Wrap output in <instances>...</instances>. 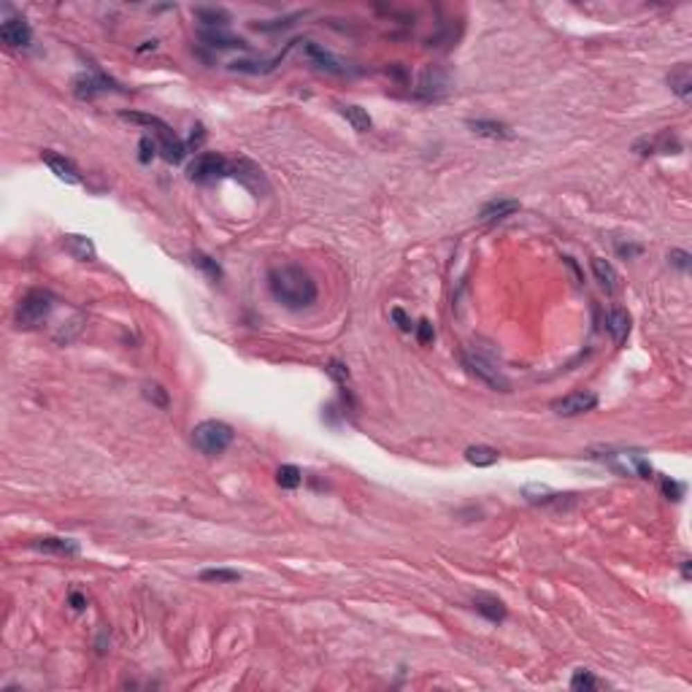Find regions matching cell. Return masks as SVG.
Returning <instances> with one entry per match:
<instances>
[{"label":"cell","instance_id":"6da1fadb","mask_svg":"<svg viewBox=\"0 0 692 692\" xmlns=\"http://www.w3.org/2000/svg\"><path fill=\"white\" fill-rule=\"evenodd\" d=\"M271 295L287 308H308L317 301V281L301 265H278L268 274Z\"/></svg>","mask_w":692,"mask_h":692},{"label":"cell","instance_id":"7a4b0ae2","mask_svg":"<svg viewBox=\"0 0 692 692\" xmlns=\"http://www.w3.org/2000/svg\"><path fill=\"white\" fill-rule=\"evenodd\" d=\"M122 119L136 122V125H143V127H152L154 136H157V141H160V152H163V157H166L168 163H181V160H184L187 146L179 141V136L168 127L160 116H154V114H139V111H122Z\"/></svg>","mask_w":692,"mask_h":692},{"label":"cell","instance_id":"3957f363","mask_svg":"<svg viewBox=\"0 0 692 692\" xmlns=\"http://www.w3.org/2000/svg\"><path fill=\"white\" fill-rule=\"evenodd\" d=\"M236 438L233 427L227 422H220V419H206L200 425H195L193 430V443L203 452V454H222L230 443Z\"/></svg>","mask_w":692,"mask_h":692},{"label":"cell","instance_id":"277c9868","mask_svg":"<svg viewBox=\"0 0 692 692\" xmlns=\"http://www.w3.org/2000/svg\"><path fill=\"white\" fill-rule=\"evenodd\" d=\"M55 308V298L46 290H30L28 295L19 301L17 308V325L19 328H35L41 325Z\"/></svg>","mask_w":692,"mask_h":692},{"label":"cell","instance_id":"5b68a950","mask_svg":"<svg viewBox=\"0 0 692 692\" xmlns=\"http://www.w3.org/2000/svg\"><path fill=\"white\" fill-rule=\"evenodd\" d=\"M230 173V166H227V160L222 157V154H214V152H203V154H197L190 168H187V176L197 181V184H209V181H217L222 176H227Z\"/></svg>","mask_w":692,"mask_h":692},{"label":"cell","instance_id":"8992f818","mask_svg":"<svg viewBox=\"0 0 692 692\" xmlns=\"http://www.w3.org/2000/svg\"><path fill=\"white\" fill-rule=\"evenodd\" d=\"M595 406H598V395L589 392V389H579V392H571V395L554 400L552 411L560 416H579V414L592 411Z\"/></svg>","mask_w":692,"mask_h":692},{"label":"cell","instance_id":"52a82bcc","mask_svg":"<svg viewBox=\"0 0 692 692\" xmlns=\"http://www.w3.org/2000/svg\"><path fill=\"white\" fill-rule=\"evenodd\" d=\"M463 362H465V368L471 371L473 376H479L484 384H490V387H495V389H508V382L500 376V371L493 365V362H487L484 357H479V355H465L463 357Z\"/></svg>","mask_w":692,"mask_h":692},{"label":"cell","instance_id":"ba28073f","mask_svg":"<svg viewBox=\"0 0 692 692\" xmlns=\"http://www.w3.org/2000/svg\"><path fill=\"white\" fill-rule=\"evenodd\" d=\"M0 38H3L6 46L19 49V46H30L33 30H30V25L22 19V17H11V19H6V22L0 25Z\"/></svg>","mask_w":692,"mask_h":692},{"label":"cell","instance_id":"9c48e42d","mask_svg":"<svg viewBox=\"0 0 692 692\" xmlns=\"http://www.w3.org/2000/svg\"><path fill=\"white\" fill-rule=\"evenodd\" d=\"M44 163L49 166V170L55 173L60 181H65V184H82V173L76 170V166L71 163V160H65L62 154H55V152H44Z\"/></svg>","mask_w":692,"mask_h":692},{"label":"cell","instance_id":"30bf717a","mask_svg":"<svg viewBox=\"0 0 692 692\" xmlns=\"http://www.w3.org/2000/svg\"><path fill=\"white\" fill-rule=\"evenodd\" d=\"M114 84L109 79H103V76H92V73H82V76H76L73 79V95L76 98H82V100H92L95 95H100V92H106L111 89Z\"/></svg>","mask_w":692,"mask_h":692},{"label":"cell","instance_id":"8fae6325","mask_svg":"<svg viewBox=\"0 0 692 692\" xmlns=\"http://www.w3.org/2000/svg\"><path fill=\"white\" fill-rule=\"evenodd\" d=\"M446 87H449L446 73L438 71V68H427V71L422 73V79H419L416 95H419V98H441L443 92H446Z\"/></svg>","mask_w":692,"mask_h":692},{"label":"cell","instance_id":"7c38bea8","mask_svg":"<svg viewBox=\"0 0 692 692\" xmlns=\"http://www.w3.org/2000/svg\"><path fill=\"white\" fill-rule=\"evenodd\" d=\"M520 211V200H511V197H500V200H490L481 211H479V220L481 222H500L511 214Z\"/></svg>","mask_w":692,"mask_h":692},{"label":"cell","instance_id":"4fadbf2b","mask_svg":"<svg viewBox=\"0 0 692 692\" xmlns=\"http://www.w3.org/2000/svg\"><path fill=\"white\" fill-rule=\"evenodd\" d=\"M606 330L611 332L614 344L622 346L628 341V335H630V314L625 308H611L609 319H606Z\"/></svg>","mask_w":692,"mask_h":692},{"label":"cell","instance_id":"5bb4252c","mask_svg":"<svg viewBox=\"0 0 692 692\" xmlns=\"http://www.w3.org/2000/svg\"><path fill=\"white\" fill-rule=\"evenodd\" d=\"M668 84H671V89L679 95V98H690L692 92V68L687 62H682V65H676L671 73H668Z\"/></svg>","mask_w":692,"mask_h":692},{"label":"cell","instance_id":"9a60e30c","mask_svg":"<svg viewBox=\"0 0 692 692\" xmlns=\"http://www.w3.org/2000/svg\"><path fill=\"white\" fill-rule=\"evenodd\" d=\"M35 549L62 554V557H76V554H79V544L71 541V538H55V535H49V538H38V541H35Z\"/></svg>","mask_w":692,"mask_h":692},{"label":"cell","instance_id":"2e32d148","mask_svg":"<svg viewBox=\"0 0 692 692\" xmlns=\"http://www.w3.org/2000/svg\"><path fill=\"white\" fill-rule=\"evenodd\" d=\"M473 609L479 611V614H484L490 622H500L506 616V606L495 595H476L473 598Z\"/></svg>","mask_w":692,"mask_h":692},{"label":"cell","instance_id":"e0dca14e","mask_svg":"<svg viewBox=\"0 0 692 692\" xmlns=\"http://www.w3.org/2000/svg\"><path fill=\"white\" fill-rule=\"evenodd\" d=\"M200 38H203L209 46H214V49H249L247 41L233 38V35H227V33H222V30H203Z\"/></svg>","mask_w":692,"mask_h":692},{"label":"cell","instance_id":"ac0fdd59","mask_svg":"<svg viewBox=\"0 0 692 692\" xmlns=\"http://www.w3.org/2000/svg\"><path fill=\"white\" fill-rule=\"evenodd\" d=\"M65 249L71 251L76 260H82V263L95 260V244L87 236H65Z\"/></svg>","mask_w":692,"mask_h":692},{"label":"cell","instance_id":"d6986e66","mask_svg":"<svg viewBox=\"0 0 692 692\" xmlns=\"http://www.w3.org/2000/svg\"><path fill=\"white\" fill-rule=\"evenodd\" d=\"M498 449H493V446H468L465 449V460L476 468H490L498 463Z\"/></svg>","mask_w":692,"mask_h":692},{"label":"cell","instance_id":"ffe728a7","mask_svg":"<svg viewBox=\"0 0 692 692\" xmlns=\"http://www.w3.org/2000/svg\"><path fill=\"white\" fill-rule=\"evenodd\" d=\"M592 274H595V278L609 290V292H614L616 290V281H619V276H616V271L611 268V263H606V260H601V257H592Z\"/></svg>","mask_w":692,"mask_h":692},{"label":"cell","instance_id":"44dd1931","mask_svg":"<svg viewBox=\"0 0 692 692\" xmlns=\"http://www.w3.org/2000/svg\"><path fill=\"white\" fill-rule=\"evenodd\" d=\"M476 136H487V139H511L508 127L500 125V122H487V119H476V122H468Z\"/></svg>","mask_w":692,"mask_h":692},{"label":"cell","instance_id":"7402d4cb","mask_svg":"<svg viewBox=\"0 0 692 692\" xmlns=\"http://www.w3.org/2000/svg\"><path fill=\"white\" fill-rule=\"evenodd\" d=\"M341 114L346 116V122H349L357 133H368V130L373 127V122H371L368 111L360 109V106H341Z\"/></svg>","mask_w":692,"mask_h":692},{"label":"cell","instance_id":"603a6c76","mask_svg":"<svg viewBox=\"0 0 692 692\" xmlns=\"http://www.w3.org/2000/svg\"><path fill=\"white\" fill-rule=\"evenodd\" d=\"M305 52H308V57H311L314 62H319V68H325V71H332V73H341V65H338V60H335L330 52L319 49L317 44H308V46H305Z\"/></svg>","mask_w":692,"mask_h":692},{"label":"cell","instance_id":"cb8c5ba5","mask_svg":"<svg viewBox=\"0 0 692 692\" xmlns=\"http://www.w3.org/2000/svg\"><path fill=\"white\" fill-rule=\"evenodd\" d=\"M276 481L278 487H284V490H295V487H301L303 473H301L298 465H281L276 471Z\"/></svg>","mask_w":692,"mask_h":692},{"label":"cell","instance_id":"d4e9b609","mask_svg":"<svg viewBox=\"0 0 692 692\" xmlns=\"http://www.w3.org/2000/svg\"><path fill=\"white\" fill-rule=\"evenodd\" d=\"M195 17L206 28H224V22H227V14L220 11V8H195Z\"/></svg>","mask_w":692,"mask_h":692},{"label":"cell","instance_id":"484cf974","mask_svg":"<svg viewBox=\"0 0 692 692\" xmlns=\"http://www.w3.org/2000/svg\"><path fill=\"white\" fill-rule=\"evenodd\" d=\"M241 574L238 571H230V568H211V571H203L200 574V582H220V584H230L238 582Z\"/></svg>","mask_w":692,"mask_h":692},{"label":"cell","instance_id":"4316f807","mask_svg":"<svg viewBox=\"0 0 692 692\" xmlns=\"http://www.w3.org/2000/svg\"><path fill=\"white\" fill-rule=\"evenodd\" d=\"M525 498L530 500V503H544V506H547V503H554L560 495H554L552 490H549V487H544V484H527Z\"/></svg>","mask_w":692,"mask_h":692},{"label":"cell","instance_id":"83f0119b","mask_svg":"<svg viewBox=\"0 0 692 692\" xmlns=\"http://www.w3.org/2000/svg\"><path fill=\"white\" fill-rule=\"evenodd\" d=\"M143 398L152 400L157 409H168V403H170V400H168V389H163L160 384H154V382H146V384H143Z\"/></svg>","mask_w":692,"mask_h":692},{"label":"cell","instance_id":"f1b7e54d","mask_svg":"<svg viewBox=\"0 0 692 692\" xmlns=\"http://www.w3.org/2000/svg\"><path fill=\"white\" fill-rule=\"evenodd\" d=\"M603 684L589 673V671H576L574 673V679H571V690H601Z\"/></svg>","mask_w":692,"mask_h":692},{"label":"cell","instance_id":"f546056e","mask_svg":"<svg viewBox=\"0 0 692 692\" xmlns=\"http://www.w3.org/2000/svg\"><path fill=\"white\" fill-rule=\"evenodd\" d=\"M193 263H195V265H197V268H203V271H206V274H209V276H211V278H220V276H222L220 265H217V263H214L211 257L200 254V251H195V254H193Z\"/></svg>","mask_w":692,"mask_h":692},{"label":"cell","instance_id":"4dcf8cb0","mask_svg":"<svg viewBox=\"0 0 692 692\" xmlns=\"http://www.w3.org/2000/svg\"><path fill=\"white\" fill-rule=\"evenodd\" d=\"M328 373H330L338 384H346V382H349V371H346V365H344V362L330 360L328 362Z\"/></svg>","mask_w":692,"mask_h":692},{"label":"cell","instance_id":"1f68e13d","mask_svg":"<svg viewBox=\"0 0 692 692\" xmlns=\"http://www.w3.org/2000/svg\"><path fill=\"white\" fill-rule=\"evenodd\" d=\"M414 330H416V341H419V344H430V341H433V335H436V330H433V322H430V319H422L419 325H414Z\"/></svg>","mask_w":692,"mask_h":692},{"label":"cell","instance_id":"d6a6232c","mask_svg":"<svg viewBox=\"0 0 692 692\" xmlns=\"http://www.w3.org/2000/svg\"><path fill=\"white\" fill-rule=\"evenodd\" d=\"M660 484H663V493L668 498L682 500V495H684V487H682V484H676V481H671V479H663Z\"/></svg>","mask_w":692,"mask_h":692},{"label":"cell","instance_id":"836d02e7","mask_svg":"<svg viewBox=\"0 0 692 692\" xmlns=\"http://www.w3.org/2000/svg\"><path fill=\"white\" fill-rule=\"evenodd\" d=\"M392 319L398 322V328H400L403 332H411V330H414V325H411V319L406 317V311H403V308H392Z\"/></svg>","mask_w":692,"mask_h":692},{"label":"cell","instance_id":"e575fe53","mask_svg":"<svg viewBox=\"0 0 692 692\" xmlns=\"http://www.w3.org/2000/svg\"><path fill=\"white\" fill-rule=\"evenodd\" d=\"M671 263L676 265V268H682V271H687L690 268V254L682 249H673L671 251Z\"/></svg>","mask_w":692,"mask_h":692},{"label":"cell","instance_id":"d590c367","mask_svg":"<svg viewBox=\"0 0 692 692\" xmlns=\"http://www.w3.org/2000/svg\"><path fill=\"white\" fill-rule=\"evenodd\" d=\"M139 149H141V154H139L141 163H149V160L154 157V143H152V139H141Z\"/></svg>","mask_w":692,"mask_h":692},{"label":"cell","instance_id":"8d00e7d4","mask_svg":"<svg viewBox=\"0 0 692 692\" xmlns=\"http://www.w3.org/2000/svg\"><path fill=\"white\" fill-rule=\"evenodd\" d=\"M203 139H206V133H203V127L197 125V127H193V136H190V143H187V146H190V149H197V146L203 143Z\"/></svg>","mask_w":692,"mask_h":692},{"label":"cell","instance_id":"74e56055","mask_svg":"<svg viewBox=\"0 0 692 692\" xmlns=\"http://www.w3.org/2000/svg\"><path fill=\"white\" fill-rule=\"evenodd\" d=\"M68 601H71V606H73L76 611H82L84 606H87V598H84L82 592H71V598H68Z\"/></svg>","mask_w":692,"mask_h":692}]
</instances>
